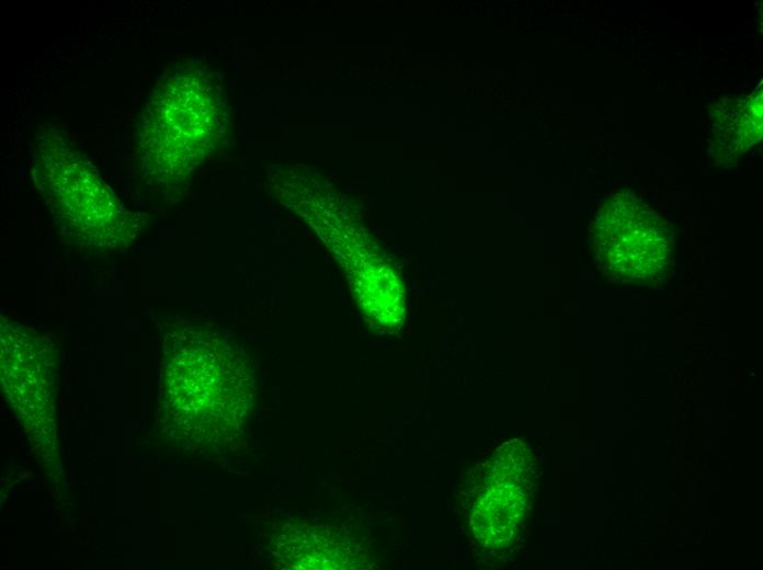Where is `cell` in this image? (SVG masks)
Wrapping results in <instances>:
<instances>
[{
    "label": "cell",
    "instance_id": "3957f363",
    "mask_svg": "<svg viewBox=\"0 0 763 570\" xmlns=\"http://www.w3.org/2000/svg\"><path fill=\"white\" fill-rule=\"evenodd\" d=\"M47 127L38 137L32 176L56 225L84 248L127 247L137 231L134 214L61 129Z\"/></svg>",
    "mask_w": 763,
    "mask_h": 570
},
{
    "label": "cell",
    "instance_id": "5b68a950",
    "mask_svg": "<svg viewBox=\"0 0 763 570\" xmlns=\"http://www.w3.org/2000/svg\"><path fill=\"white\" fill-rule=\"evenodd\" d=\"M597 226L599 252L614 275L646 281L664 267L671 232L646 204L619 196L608 202Z\"/></svg>",
    "mask_w": 763,
    "mask_h": 570
},
{
    "label": "cell",
    "instance_id": "8992f818",
    "mask_svg": "<svg viewBox=\"0 0 763 570\" xmlns=\"http://www.w3.org/2000/svg\"><path fill=\"white\" fill-rule=\"evenodd\" d=\"M46 342L14 321H1V375L3 388L16 409L47 412L52 409L54 365Z\"/></svg>",
    "mask_w": 763,
    "mask_h": 570
},
{
    "label": "cell",
    "instance_id": "7a4b0ae2",
    "mask_svg": "<svg viewBox=\"0 0 763 570\" xmlns=\"http://www.w3.org/2000/svg\"><path fill=\"white\" fill-rule=\"evenodd\" d=\"M226 126L220 92L212 78L178 66L161 75L141 113L138 157L160 184L186 178L219 142Z\"/></svg>",
    "mask_w": 763,
    "mask_h": 570
},
{
    "label": "cell",
    "instance_id": "6da1fadb",
    "mask_svg": "<svg viewBox=\"0 0 763 570\" xmlns=\"http://www.w3.org/2000/svg\"><path fill=\"white\" fill-rule=\"evenodd\" d=\"M161 369L162 403L184 434L217 441L235 434L253 400V379L234 345L206 330L175 331Z\"/></svg>",
    "mask_w": 763,
    "mask_h": 570
},
{
    "label": "cell",
    "instance_id": "277c9868",
    "mask_svg": "<svg viewBox=\"0 0 763 570\" xmlns=\"http://www.w3.org/2000/svg\"><path fill=\"white\" fill-rule=\"evenodd\" d=\"M281 190L328 247L363 312L382 327H398L405 315L402 284L378 252L342 223L331 193L305 178L291 179Z\"/></svg>",
    "mask_w": 763,
    "mask_h": 570
}]
</instances>
